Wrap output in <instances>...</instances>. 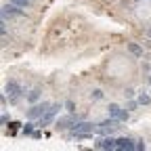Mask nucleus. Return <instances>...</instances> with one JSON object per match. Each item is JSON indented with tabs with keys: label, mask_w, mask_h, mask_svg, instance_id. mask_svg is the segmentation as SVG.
<instances>
[]
</instances>
